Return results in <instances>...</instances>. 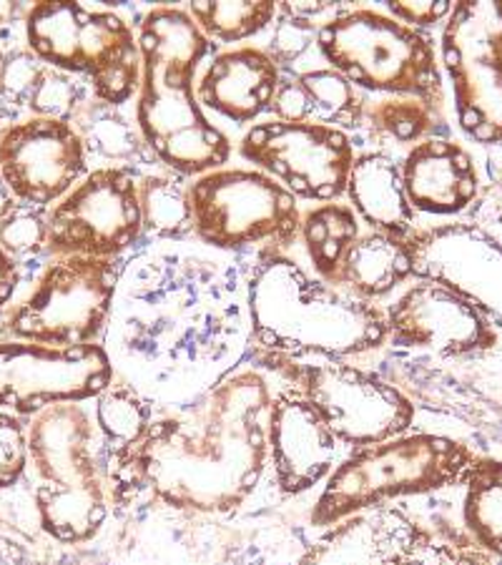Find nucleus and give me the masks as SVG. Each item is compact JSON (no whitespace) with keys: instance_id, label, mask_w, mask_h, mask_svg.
Segmentation results:
<instances>
[{"instance_id":"obj_37","label":"nucleus","mask_w":502,"mask_h":565,"mask_svg":"<svg viewBox=\"0 0 502 565\" xmlns=\"http://www.w3.org/2000/svg\"><path fill=\"white\" fill-rule=\"evenodd\" d=\"M450 0H389L387 11L389 18L409 25V29L427 31L447 21L452 13Z\"/></svg>"},{"instance_id":"obj_22","label":"nucleus","mask_w":502,"mask_h":565,"mask_svg":"<svg viewBox=\"0 0 502 565\" xmlns=\"http://www.w3.org/2000/svg\"><path fill=\"white\" fill-rule=\"evenodd\" d=\"M279 78V66L267 49L242 45L216 53L196 81V96L201 108L206 106L226 121L246 126L271 111Z\"/></svg>"},{"instance_id":"obj_21","label":"nucleus","mask_w":502,"mask_h":565,"mask_svg":"<svg viewBox=\"0 0 502 565\" xmlns=\"http://www.w3.org/2000/svg\"><path fill=\"white\" fill-rule=\"evenodd\" d=\"M402 184L415 212L455 216L480 194V171L468 146L432 136L415 143L399 161Z\"/></svg>"},{"instance_id":"obj_17","label":"nucleus","mask_w":502,"mask_h":565,"mask_svg":"<svg viewBox=\"0 0 502 565\" xmlns=\"http://www.w3.org/2000/svg\"><path fill=\"white\" fill-rule=\"evenodd\" d=\"M86 174L84 141L68 121L29 116L0 139V177L18 204L56 206Z\"/></svg>"},{"instance_id":"obj_27","label":"nucleus","mask_w":502,"mask_h":565,"mask_svg":"<svg viewBox=\"0 0 502 565\" xmlns=\"http://www.w3.org/2000/svg\"><path fill=\"white\" fill-rule=\"evenodd\" d=\"M409 277H413V259L407 244L395 236L370 232L362 234L346 252L334 287L346 289L364 302H377L405 285Z\"/></svg>"},{"instance_id":"obj_24","label":"nucleus","mask_w":502,"mask_h":565,"mask_svg":"<svg viewBox=\"0 0 502 565\" xmlns=\"http://www.w3.org/2000/svg\"><path fill=\"white\" fill-rule=\"evenodd\" d=\"M90 98L94 94L84 78L49 66L29 49L6 53L3 73H0V102L13 106L15 111L71 124Z\"/></svg>"},{"instance_id":"obj_41","label":"nucleus","mask_w":502,"mask_h":565,"mask_svg":"<svg viewBox=\"0 0 502 565\" xmlns=\"http://www.w3.org/2000/svg\"><path fill=\"white\" fill-rule=\"evenodd\" d=\"M3 61H6V51H3V45H0V73H3Z\"/></svg>"},{"instance_id":"obj_35","label":"nucleus","mask_w":502,"mask_h":565,"mask_svg":"<svg viewBox=\"0 0 502 565\" xmlns=\"http://www.w3.org/2000/svg\"><path fill=\"white\" fill-rule=\"evenodd\" d=\"M399 565H495L470 537H435L430 531Z\"/></svg>"},{"instance_id":"obj_29","label":"nucleus","mask_w":502,"mask_h":565,"mask_svg":"<svg viewBox=\"0 0 502 565\" xmlns=\"http://www.w3.org/2000/svg\"><path fill=\"white\" fill-rule=\"evenodd\" d=\"M462 486V518L470 541L492 558H502V460L474 458Z\"/></svg>"},{"instance_id":"obj_5","label":"nucleus","mask_w":502,"mask_h":565,"mask_svg":"<svg viewBox=\"0 0 502 565\" xmlns=\"http://www.w3.org/2000/svg\"><path fill=\"white\" fill-rule=\"evenodd\" d=\"M96 423L81 403L45 407L29 423L33 490L41 531L61 545H84L108 521V490L96 460Z\"/></svg>"},{"instance_id":"obj_31","label":"nucleus","mask_w":502,"mask_h":565,"mask_svg":"<svg viewBox=\"0 0 502 565\" xmlns=\"http://www.w3.org/2000/svg\"><path fill=\"white\" fill-rule=\"evenodd\" d=\"M139 204L143 234L151 242H189L194 236L186 184L181 177L146 174L139 177Z\"/></svg>"},{"instance_id":"obj_8","label":"nucleus","mask_w":502,"mask_h":565,"mask_svg":"<svg viewBox=\"0 0 502 565\" xmlns=\"http://www.w3.org/2000/svg\"><path fill=\"white\" fill-rule=\"evenodd\" d=\"M317 45L327 66L360 90L419 98L442 114V66L430 33L350 6L319 29Z\"/></svg>"},{"instance_id":"obj_26","label":"nucleus","mask_w":502,"mask_h":565,"mask_svg":"<svg viewBox=\"0 0 502 565\" xmlns=\"http://www.w3.org/2000/svg\"><path fill=\"white\" fill-rule=\"evenodd\" d=\"M73 129L81 136L88 161H98L96 169H126L139 179L153 174V167H161V161L153 157V151L146 146L139 129H133L129 118L118 106L90 102L73 116Z\"/></svg>"},{"instance_id":"obj_3","label":"nucleus","mask_w":502,"mask_h":565,"mask_svg":"<svg viewBox=\"0 0 502 565\" xmlns=\"http://www.w3.org/2000/svg\"><path fill=\"white\" fill-rule=\"evenodd\" d=\"M214 49L186 8L153 6L139 23L136 126L161 167L181 179L224 169L232 159L229 136L209 121L196 96L199 66Z\"/></svg>"},{"instance_id":"obj_14","label":"nucleus","mask_w":502,"mask_h":565,"mask_svg":"<svg viewBox=\"0 0 502 565\" xmlns=\"http://www.w3.org/2000/svg\"><path fill=\"white\" fill-rule=\"evenodd\" d=\"M239 153L297 199L322 204L340 202L346 194V181L357 159L350 134L279 118L254 124L244 134Z\"/></svg>"},{"instance_id":"obj_40","label":"nucleus","mask_w":502,"mask_h":565,"mask_svg":"<svg viewBox=\"0 0 502 565\" xmlns=\"http://www.w3.org/2000/svg\"><path fill=\"white\" fill-rule=\"evenodd\" d=\"M18 111L13 106H8V104H3L0 102V139H3V134L11 129L13 124H18Z\"/></svg>"},{"instance_id":"obj_9","label":"nucleus","mask_w":502,"mask_h":565,"mask_svg":"<svg viewBox=\"0 0 502 565\" xmlns=\"http://www.w3.org/2000/svg\"><path fill=\"white\" fill-rule=\"evenodd\" d=\"M194 236L216 252H285L299 239V199L259 169H216L186 184Z\"/></svg>"},{"instance_id":"obj_33","label":"nucleus","mask_w":502,"mask_h":565,"mask_svg":"<svg viewBox=\"0 0 502 565\" xmlns=\"http://www.w3.org/2000/svg\"><path fill=\"white\" fill-rule=\"evenodd\" d=\"M189 15L194 18L199 31L214 45L239 43L254 39L277 21L279 6L259 0V3H189Z\"/></svg>"},{"instance_id":"obj_23","label":"nucleus","mask_w":502,"mask_h":565,"mask_svg":"<svg viewBox=\"0 0 502 565\" xmlns=\"http://www.w3.org/2000/svg\"><path fill=\"white\" fill-rule=\"evenodd\" d=\"M367 98L332 66H307L281 73L271 114L279 121L330 126L344 134L357 131L367 116Z\"/></svg>"},{"instance_id":"obj_28","label":"nucleus","mask_w":502,"mask_h":565,"mask_svg":"<svg viewBox=\"0 0 502 565\" xmlns=\"http://www.w3.org/2000/svg\"><path fill=\"white\" fill-rule=\"evenodd\" d=\"M360 236V216L350 204L327 202L301 214L299 239L305 244L307 259L312 264L314 275L332 287L340 277L346 252Z\"/></svg>"},{"instance_id":"obj_25","label":"nucleus","mask_w":502,"mask_h":565,"mask_svg":"<svg viewBox=\"0 0 502 565\" xmlns=\"http://www.w3.org/2000/svg\"><path fill=\"white\" fill-rule=\"evenodd\" d=\"M344 196L372 232L405 239L417 230V212L407 202L399 161L385 151L357 153Z\"/></svg>"},{"instance_id":"obj_18","label":"nucleus","mask_w":502,"mask_h":565,"mask_svg":"<svg viewBox=\"0 0 502 565\" xmlns=\"http://www.w3.org/2000/svg\"><path fill=\"white\" fill-rule=\"evenodd\" d=\"M387 340L397 348L468 358L498 344V332L478 309L435 281L417 279L385 309Z\"/></svg>"},{"instance_id":"obj_1","label":"nucleus","mask_w":502,"mask_h":565,"mask_svg":"<svg viewBox=\"0 0 502 565\" xmlns=\"http://www.w3.org/2000/svg\"><path fill=\"white\" fill-rule=\"evenodd\" d=\"M249 264L206 244L153 242L126 257L106 354L151 403L181 407L252 354Z\"/></svg>"},{"instance_id":"obj_6","label":"nucleus","mask_w":502,"mask_h":565,"mask_svg":"<svg viewBox=\"0 0 502 565\" xmlns=\"http://www.w3.org/2000/svg\"><path fill=\"white\" fill-rule=\"evenodd\" d=\"M474 458L478 455L468 445L430 433H405L387 443L352 450L327 478L309 521L314 527H332L344 518L395 498L458 486Z\"/></svg>"},{"instance_id":"obj_36","label":"nucleus","mask_w":502,"mask_h":565,"mask_svg":"<svg viewBox=\"0 0 502 565\" xmlns=\"http://www.w3.org/2000/svg\"><path fill=\"white\" fill-rule=\"evenodd\" d=\"M29 465V425L15 413L0 409V490L15 488Z\"/></svg>"},{"instance_id":"obj_7","label":"nucleus","mask_w":502,"mask_h":565,"mask_svg":"<svg viewBox=\"0 0 502 565\" xmlns=\"http://www.w3.org/2000/svg\"><path fill=\"white\" fill-rule=\"evenodd\" d=\"M25 49L49 66L84 78L96 102L124 108L141 86L139 35L106 8L41 0L23 18Z\"/></svg>"},{"instance_id":"obj_30","label":"nucleus","mask_w":502,"mask_h":565,"mask_svg":"<svg viewBox=\"0 0 502 565\" xmlns=\"http://www.w3.org/2000/svg\"><path fill=\"white\" fill-rule=\"evenodd\" d=\"M94 423L104 437L108 455L129 452L149 433L153 423V403L143 397L131 382L114 380L96 397Z\"/></svg>"},{"instance_id":"obj_2","label":"nucleus","mask_w":502,"mask_h":565,"mask_svg":"<svg viewBox=\"0 0 502 565\" xmlns=\"http://www.w3.org/2000/svg\"><path fill=\"white\" fill-rule=\"evenodd\" d=\"M271 397L269 370L249 354L204 395L153 417L136 448L108 455L114 508H131L146 495L191 515L239 510L269 468Z\"/></svg>"},{"instance_id":"obj_34","label":"nucleus","mask_w":502,"mask_h":565,"mask_svg":"<svg viewBox=\"0 0 502 565\" xmlns=\"http://www.w3.org/2000/svg\"><path fill=\"white\" fill-rule=\"evenodd\" d=\"M45 236H49V209L18 204L11 214L0 218V247L15 262L45 252Z\"/></svg>"},{"instance_id":"obj_19","label":"nucleus","mask_w":502,"mask_h":565,"mask_svg":"<svg viewBox=\"0 0 502 565\" xmlns=\"http://www.w3.org/2000/svg\"><path fill=\"white\" fill-rule=\"evenodd\" d=\"M269 468L281 495H301L332 476L340 440L312 403L287 382L274 390L267 420Z\"/></svg>"},{"instance_id":"obj_13","label":"nucleus","mask_w":502,"mask_h":565,"mask_svg":"<svg viewBox=\"0 0 502 565\" xmlns=\"http://www.w3.org/2000/svg\"><path fill=\"white\" fill-rule=\"evenodd\" d=\"M143 236L139 179L126 169H90L49 209L45 254L56 257H124Z\"/></svg>"},{"instance_id":"obj_38","label":"nucleus","mask_w":502,"mask_h":565,"mask_svg":"<svg viewBox=\"0 0 502 565\" xmlns=\"http://www.w3.org/2000/svg\"><path fill=\"white\" fill-rule=\"evenodd\" d=\"M18 281H21V271H18V262L0 247V309L11 302Z\"/></svg>"},{"instance_id":"obj_12","label":"nucleus","mask_w":502,"mask_h":565,"mask_svg":"<svg viewBox=\"0 0 502 565\" xmlns=\"http://www.w3.org/2000/svg\"><path fill=\"white\" fill-rule=\"evenodd\" d=\"M440 66L470 141L502 146V0H460L442 23Z\"/></svg>"},{"instance_id":"obj_39","label":"nucleus","mask_w":502,"mask_h":565,"mask_svg":"<svg viewBox=\"0 0 502 565\" xmlns=\"http://www.w3.org/2000/svg\"><path fill=\"white\" fill-rule=\"evenodd\" d=\"M15 206H18V202H15L13 191L8 189V184H6V181H3V177H0V218L11 214Z\"/></svg>"},{"instance_id":"obj_16","label":"nucleus","mask_w":502,"mask_h":565,"mask_svg":"<svg viewBox=\"0 0 502 565\" xmlns=\"http://www.w3.org/2000/svg\"><path fill=\"white\" fill-rule=\"evenodd\" d=\"M413 277L435 281L502 327V244L472 222L417 226L405 239Z\"/></svg>"},{"instance_id":"obj_20","label":"nucleus","mask_w":502,"mask_h":565,"mask_svg":"<svg viewBox=\"0 0 502 565\" xmlns=\"http://www.w3.org/2000/svg\"><path fill=\"white\" fill-rule=\"evenodd\" d=\"M425 535L405 510L370 508L327 527L295 565H399Z\"/></svg>"},{"instance_id":"obj_32","label":"nucleus","mask_w":502,"mask_h":565,"mask_svg":"<svg viewBox=\"0 0 502 565\" xmlns=\"http://www.w3.org/2000/svg\"><path fill=\"white\" fill-rule=\"evenodd\" d=\"M364 124L370 129V139L382 146H409L432 139V136H445L442 114L435 111L419 98L407 96H392L382 98L367 106V116Z\"/></svg>"},{"instance_id":"obj_15","label":"nucleus","mask_w":502,"mask_h":565,"mask_svg":"<svg viewBox=\"0 0 502 565\" xmlns=\"http://www.w3.org/2000/svg\"><path fill=\"white\" fill-rule=\"evenodd\" d=\"M114 380L116 370L104 344L58 350L0 342V407L18 417H33L51 405L96 399Z\"/></svg>"},{"instance_id":"obj_11","label":"nucleus","mask_w":502,"mask_h":565,"mask_svg":"<svg viewBox=\"0 0 502 565\" xmlns=\"http://www.w3.org/2000/svg\"><path fill=\"white\" fill-rule=\"evenodd\" d=\"M126 257H56L8 317L6 332L45 348H90L106 334Z\"/></svg>"},{"instance_id":"obj_4","label":"nucleus","mask_w":502,"mask_h":565,"mask_svg":"<svg viewBox=\"0 0 502 565\" xmlns=\"http://www.w3.org/2000/svg\"><path fill=\"white\" fill-rule=\"evenodd\" d=\"M252 350L299 362L370 354L387 342L385 309L332 287L285 252L254 257L246 275Z\"/></svg>"},{"instance_id":"obj_10","label":"nucleus","mask_w":502,"mask_h":565,"mask_svg":"<svg viewBox=\"0 0 502 565\" xmlns=\"http://www.w3.org/2000/svg\"><path fill=\"white\" fill-rule=\"evenodd\" d=\"M252 358L305 395L340 445L352 450L405 435L415 423V405L405 392L346 360L299 362L257 350Z\"/></svg>"}]
</instances>
